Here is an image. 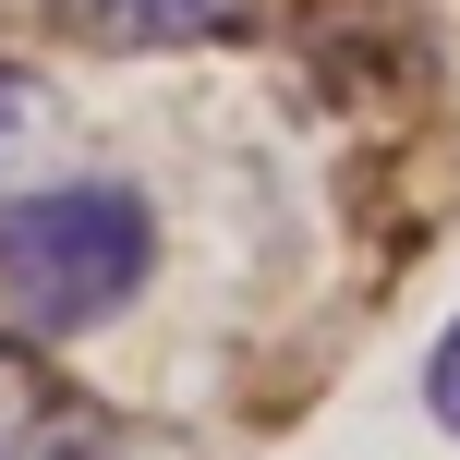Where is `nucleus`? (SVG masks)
<instances>
[{
	"label": "nucleus",
	"instance_id": "nucleus-1",
	"mask_svg": "<svg viewBox=\"0 0 460 460\" xmlns=\"http://www.w3.org/2000/svg\"><path fill=\"white\" fill-rule=\"evenodd\" d=\"M158 279V207L134 182H37L0 194V327L13 340H85Z\"/></svg>",
	"mask_w": 460,
	"mask_h": 460
},
{
	"label": "nucleus",
	"instance_id": "nucleus-2",
	"mask_svg": "<svg viewBox=\"0 0 460 460\" xmlns=\"http://www.w3.org/2000/svg\"><path fill=\"white\" fill-rule=\"evenodd\" d=\"M0 460H121V424L13 327H0Z\"/></svg>",
	"mask_w": 460,
	"mask_h": 460
},
{
	"label": "nucleus",
	"instance_id": "nucleus-3",
	"mask_svg": "<svg viewBox=\"0 0 460 460\" xmlns=\"http://www.w3.org/2000/svg\"><path fill=\"white\" fill-rule=\"evenodd\" d=\"M85 49H121V61H170V49H218L254 0H49Z\"/></svg>",
	"mask_w": 460,
	"mask_h": 460
},
{
	"label": "nucleus",
	"instance_id": "nucleus-4",
	"mask_svg": "<svg viewBox=\"0 0 460 460\" xmlns=\"http://www.w3.org/2000/svg\"><path fill=\"white\" fill-rule=\"evenodd\" d=\"M424 424L460 448V315L437 327V351H424Z\"/></svg>",
	"mask_w": 460,
	"mask_h": 460
}]
</instances>
